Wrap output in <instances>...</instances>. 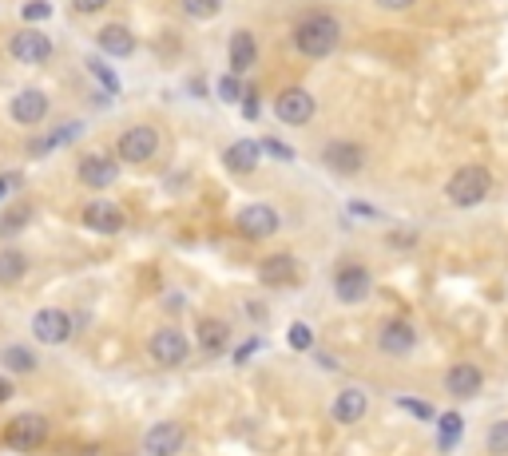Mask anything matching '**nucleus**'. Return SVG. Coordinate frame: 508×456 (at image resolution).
<instances>
[{"instance_id":"nucleus-18","label":"nucleus","mask_w":508,"mask_h":456,"mask_svg":"<svg viewBox=\"0 0 508 456\" xmlns=\"http://www.w3.org/2000/svg\"><path fill=\"white\" fill-rule=\"evenodd\" d=\"M84 223L92 226L96 234H115L119 226H124V214H119L115 203H92V206L84 211Z\"/></svg>"},{"instance_id":"nucleus-28","label":"nucleus","mask_w":508,"mask_h":456,"mask_svg":"<svg viewBox=\"0 0 508 456\" xmlns=\"http://www.w3.org/2000/svg\"><path fill=\"white\" fill-rule=\"evenodd\" d=\"M218 8H223V0H183V13L191 20H211Z\"/></svg>"},{"instance_id":"nucleus-36","label":"nucleus","mask_w":508,"mask_h":456,"mask_svg":"<svg viewBox=\"0 0 508 456\" xmlns=\"http://www.w3.org/2000/svg\"><path fill=\"white\" fill-rule=\"evenodd\" d=\"M76 13H99V8H107V0H72Z\"/></svg>"},{"instance_id":"nucleus-30","label":"nucleus","mask_w":508,"mask_h":456,"mask_svg":"<svg viewBox=\"0 0 508 456\" xmlns=\"http://www.w3.org/2000/svg\"><path fill=\"white\" fill-rule=\"evenodd\" d=\"M246 92H243V84H238V76H223L218 79V99L223 104H235V99H243Z\"/></svg>"},{"instance_id":"nucleus-15","label":"nucleus","mask_w":508,"mask_h":456,"mask_svg":"<svg viewBox=\"0 0 508 456\" xmlns=\"http://www.w3.org/2000/svg\"><path fill=\"white\" fill-rule=\"evenodd\" d=\"M8 115L16 119V123H24V127H32V123H40V119L48 115V96L44 92H20L16 99H13V107H8Z\"/></svg>"},{"instance_id":"nucleus-4","label":"nucleus","mask_w":508,"mask_h":456,"mask_svg":"<svg viewBox=\"0 0 508 456\" xmlns=\"http://www.w3.org/2000/svg\"><path fill=\"white\" fill-rule=\"evenodd\" d=\"M159 151V135H155V127H127L124 135H119V143H115V155L124 159V163H147Z\"/></svg>"},{"instance_id":"nucleus-17","label":"nucleus","mask_w":508,"mask_h":456,"mask_svg":"<svg viewBox=\"0 0 508 456\" xmlns=\"http://www.w3.org/2000/svg\"><path fill=\"white\" fill-rule=\"evenodd\" d=\"M362 163H365V155L357 143H330L326 147V167H334V171L354 175V171H362Z\"/></svg>"},{"instance_id":"nucleus-24","label":"nucleus","mask_w":508,"mask_h":456,"mask_svg":"<svg viewBox=\"0 0 508 456\" xmlns=\"http://www.w3.org/2000/svg\"><path fill=\"white\" fill-rule=\"evenodd\" d=\"M24 274H28V258H24V254L13 251V246H8V251H0V282L13 286V282H20Z\"/></svg>"},{"instance_id":"nucleus-35","label":"nucleus","mask_w":508,"mask_h":456,"mask_svg":"<svg viewBox=\"0 0 508 456\" xmlns=\"http://www.w3.org/2000/svg\"><path fill=\"white\" fill-rule=\"evenodd\" d=\"M92 72H96L99 79H104V87H107V92H115V87H119V79H115L112 72H107V68H104V64H96V59H92Z\"/></svg>"},{"instance_id":"nucleus-39","label":"nucleus","mask_w":508,"mask_h":456,"mask_svg":"<svg viewBox=\"0 0 508 456\" xmlns=\"http://www.w3.org/2000/svg\"><path fill=\"white\" fill-rule=\"evenodd\" d=\"M16 183H20V175H5V178H0V198H5L8 187H16Z\"/></svg>"},{"instance_id":"nucleus-5","label":"nucleus","mask_w":508,"mask_h":456,"mask_svg":"<svg viewBox=\"0 0 508 456\" xmlns=\"http://www.w3.org/2000/svg\"><path fill=\"white\" fill-rule=\"evenodd\" d=\"M235 226H238V234L243 238H271L278 231V211L274 206H266V203H254V206H246V211H238L235 218Z\"/></svg>"},{"instance_id":"nucleus-12","label":"nucleus","mask_w":508,"mask_h":456,"mask_svg":"<svg viewBox=\"0 0 508 456\" xmlns=\"http://www.w3.org/2000/svg\"><path fill=\"white\" fill-rule=\"evenodd\" d=\"M147 350H152V357L159 365H183L187 357V337L179 330H155L152 342H147Z\"/></svg>"},{"instance_id":"nucleus-34","label":"nucleus","mask_w":508,"mask_h":456,"mask_svg":"<svg viewBox=\"0 0 508 456\" xmlns=\"http://www.w3.org/2000/svg\"><path fill=\"white\" fill-rule=\"evenodd\" d=\"M52 8L44 5V0H32V5H24V20H44Z\"/></svg>"},{"instance_id":"nucleus-8","label":"nucleus","mask_w":508,"mask_h":456,"mask_svg":"<svg viewBox=\"0 0 508 456\" xmlns=\"http://www.w3.org/2000/svg\"><path fill=\"white\" fill-rule=\"evenodd\" d=\"M274 112L282 123L302 127V123H310V115H314V96L302 92V87H286V92L274 99Z\"/></svg>"},{"instance_id":"nucleus-3","label":"nucleus","mask_w":508,"mask_h":456,"mask_svg":"<svg viewBox=\"0 0 508 456\" xmlns=\"http://www.w3.org/2000/svg\"><path fill=\"white\" fill-rule=\"evenodd\" d=\"M5 441L13 444V449H20V452H32V449H40V444L48 441V421L40 413H20V416L8 421Z\"/></svg>"},{"instance_id":"nucleus-9","label":"nucleus","mask_w":508,"mask_h":456,"mask_svg":"<svg viewBox=\"0 0 508 456\" xmlns=\"http://www.w3.org/2000/svg\"><path fill=\"white\" fill-rule=\"evenodd\" d=\"M370 286H374V278L365 266H342L334 278V294L342 297L346 306H354V302H365V294H370Z\"/></svg>"},{"instance_id":"nucleus-7","label":"nucleus","mask_w":508,"mask_h":456,"mask_svg":"<svg viewBox=\"0 0 508 456\" xmlns=\"http://www.w3.org/2000/svg\"><path fill=\"white\" fill-rule=\"evenodd\" d=\"M8 52H13L20 64H44V59L52 56V40L40 32V28H20L13 36V44H8Z\"/></svg>"},{"instance_id":"nucleus-20","label":"nucleus","mask_w":508,"mask_h":456,"mask_svg":"<svg viewBox=\"0 0 508 456\" xmlns=\"http://www.w3.org/2000/svg\"><path fill=\"white\" fill-rule=\"evenodd\" d=\"M115 178V159L107 155H88L84 163H79V183L88 187H107Z\"/></svg>"},{"instance_id":"nucleus-40","label":"nucleus","mask_w":508,"mask_h":456,"mask_svg":"<svg viewBox=\"0 0 508 456\" xmlns=\"http://www.w3.org/2000/svg\"><path fill=\"white\" fill-rule=\"evenodd\" d=\"M8 397H13V381H8V377H0V405H5Z\"/></svg>"},{"instance_id":"nucleus-11","label":"nucleus","mask_w":508,"mask_h":456,"mask_svg":"<svg viewBox=\"0 0 508 456\" xmlns=\"http://www.w3.org/2000/svg\"><path fill=\"white\" fill-rule=\"evenodd\" d=\"M445 389H449V397H457V401H469V397H476L485 389V373L476 369V365H453L449 373H445Z\"/></svg>"},{"instance_id":"nucleus-23","label":"nucleus","mask_w":508,"mask_h":456,"mask_svg":"<svg viewBox=\"0 0 508 456\" xmlns=\"http://www.w3.org/2000/svg\"><path fill=\"white\" fill-rule=\"evenodd\" d=\"M254 56H258L254 36L251 32H235L231 36V68H235V72H246V68L254 64Z\"/></svg>"},{"instance_id":"nucleus-33","label":"nucleus","mask_w":508,"mask_h":456,"mask_svg":"<svg viewBox=\"0 0 508 456\" xmlns=\"http://www.w3.org/2000/svg\"><path fill=\"white\" fill-rule=\"evenodd\" d=\"M258 147H263V151H271L274 159H291V147H286V143H278V139H263V143H258Z\"/></svg>"},{"instance_id":"nucleus-27","label":"nucleus","mask_w":508,"mask_h":456,"mask_svg":"<svg viewBox=\"0 0 508 456\" xmlns=\"http://www.w3.org/2000/svg\"><path fill=\"white\" fill-rule=\"evenodd\" d=\"M461 429H465L461 413H445V416H441V449H453L457 436H461Z\"/></svg>"},{"instance_id":"nucleus-10","label":"nucleus","mask_w":508,"mask_h":456,"mask_svg":"<svg viewBox=\"0 0 508 456\" xmlns=\"http://www.w3.org/2000/svg\"><path fill=\"white\" fill-rule=\"evenodd\" d=\"M32 333L44 345H60V342H68V337H72V317H68L64 310H40L32 317Z\"/></svg>"},{"instance_id":"nucleus-31","label":"nucleus","mask_w":508,"mask_h":456,"mask_svg":"<svg viewBox=\"0 0 508 456\" xmlns=\"http://www.w3.org/2000/svg\"><path fill=\"white\" fill-rule=\"evenodd\" d=\"M310 342H314V333H310V325H291V345L294 350H310Z\"/></svg>"},{"instance_id":"nucleus-16","label":"nucleus","mask_w":508,"mask_h":456,"mask_svg":"<svg viewBox=\"0 0 508 456\" xmlns=\"http://www.w3.org/2000/svg\"><path fill=\"white\" fill-rule=\"evenodd\" d=\"M258 278H263V286H286L298 278V262L291 254H271L263 266H258Z\"/></svg>"},{"instance_id":"nucleus-6","label":"nucleus","mask_w":508,"mask_h":456,"mask_svg":"<svg viewBox=\"0 0 508 456\" xmlns=\"http://www.w3.org/2000/svg\"><path fill=\"white\" fill-rule=\"evenodd\" d=\"M183 441H187L183 424H179V421H159L143 436V452L147 456H175L179 449H183Z\"/></svg>"},{"instance_id":"nucleus-32","label":"nucleus","mask_w":508,"mask_h":456,"mask_svg":"<svg viewBox=\"0 0 508 456\" xmlns=\"http://www.w3.org/2000/svg\"><path fill=\"white\" fill-rule=\"evenodd\" d=\"M402 409H410L413 416H421V421H429V416H433V409H429V405H421V401H417V397H402Z\"/></svg>"},{"instance_id":"nucleus-29","label":"nucleus","mask_w":508,"mask_h":456,"mask_svg":"<svg viewBox=\"0 0 508 456\" xmlns=\"http://www.w3.org/2000/svg\"><path fill=\"white\" fill-rule=\"evenodd\" d=\"M485 444H489L493 456H508V421H496L489 436H485Z\"/></svg>"},{"instance_id":"nucleus-14","label":"nucleus","mask_w":508,"mask_h":456,"mask_svg":"<svg viewBox=\"0 0 508 456\" xmlns=\"http://www.w3.org/2000/svg\"><path fill=\"white\" fill-rule=\"evenodd\" d=\"M365 409H370V397H365L362 389H342L334 397V405H330L337 424H357L365 416Z\"/></svg>"},{"instance_id":"nucleus-26","label":"nucleus","mask_w":508,"mask_h":456,"mask_svg":"<svg viewBox=\"0 0 508 456\" xmlns=\"http://www.w3.org/2000/svg\"><path fill=\"white\" fill-rule=\"evenodd\" d=\"M28 223H32V206H28V203H16L13 211L0 214V234H20Z\"/></svg>"},{"instance_id":"nucleus-22","label":"nucleus","mask_w":508,"mask_h":456,"mask_svg":"<svg viewBox=\"0 0 508 456\" xmlns=\"http://www.w3.org/2000/svg\"><path fill=\"white\" fill-rule=\"evenodd\" d=\"M258 155H263V147H258L254 139H238V143L226 147V167H231V171H254Z\"/></svg>"},{"instance_id":"nucleus-38","label":"nucleus","mask_w":508,"mask_h":456,"mask_svg":"<svg viewBox=\"0 0 508 456\" xmlns=\"http://www.w3.org/2000/svg\"><path fill=\"white\" fill-rule=\"evenodd\" d=\"M377 5H382V8H390V13H402V8H410L413 0H377Z\"/></svg>"},{"instance_id":"nucleus-1","label":"nucleus","mask_w":508,"mask_h":456,"mask_svg":"<svg viewBox=\"0 0 508 456\" xmlns=\"http://www.w3.org/2000/svg\"><path fill=\"white\" fill-rule=\"evenodd\" d=\"M337 20L334 16H310V20H302L298 24V32H294V44H298V52L302 56H330L334 52V44H337Z\"/></svg>"},{"instance_id":"nucleus-37","label":"nucleus","mask_w":508,"mask_h":456,"mask_svg":"<svg viewBox=\"0 0 508 456\" xmlns=\"http://www.w3.org/2000/svg\"><path fill=\"white\" fill-rule=\"evenodd\" d=\"M243 112H246V119H254V115H258V96H254V92H246V96H243Z\"/></svg>"},{"instance_id":"nucleus-19","label":"nucleus","mask_w":508,"mask_h":456,"mask_svg":"<svg viewBox=\"0 0 508 456\" xmlns=\"http://www.w3.org/2000/svg\"><path fill=\"white\" fill-rule=\"evenodd\" d=\"M99 48H104L107 56L124 59V56L135 52V36L127 32L124 24H104V28H99Z\"/></svg>"},{"instance_id":"nucleus-25","label":"nucleus","mask_w":508,"mask_h":456,"mask_svg":"<svg viewBox=\"0 0 508 456\" xmlns=\"http://www.w3.org/2000/svg\"><path fill=\"white\" fill-rule=\"evenodd\" d=\"M0 361H5V369H13V373H32L36 369V357H32V350H24V345H8V350L0 353Z\"/></svg>"},{"instance_id":"nucleus-21","label":"nucleus","mask_w":508,"mask_h":456,"mask_svg":"<svg viewBox=\"0 0 508 456\" xmlns=\"http://www.w3.org/2000/svg\"><path fill=\"white\" fill-rule=\"evenodd\" d=\"M195 337H199V345H203L207 353H218V350H226V337H231V330H226L223 317H203V322H199V330H195Z\"/></svg>"},{"instance_id":"nucleus-2","label":"nucleus","mask_w":508,"mask_h":456,"mask_svg":"<svg viewBox=\"0 0 508 456\" xmlns=\"http://www.w3.org/2000/svg\"><path fill=\"white\" fill-rule=\"evenodd\" d=\"M489 187H493V178H489L485 167H461V171L449 178V203H457V206H476V203H485Z\"/></svg>"},{"instance_id":"nucleus-13","label":"nucleus","mask_w":508,"mask_h":456,"mask_svg":"<svg viewBox=\"0 0 508 456\" xmlns=\"http://www.w3.org/2000/svg\"><path fill=\"white\" fill-rule=\"evenodd\" d=\"M377 345H382L385 353L402 357V353H410L413 345H417V333H413L410 322H402V317H390V322L382 325V333H377Z\"/></svg>"}]
</instances>
